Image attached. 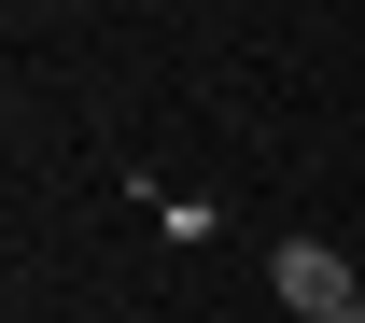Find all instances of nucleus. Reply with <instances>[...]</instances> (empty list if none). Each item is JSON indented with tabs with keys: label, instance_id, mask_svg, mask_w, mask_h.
<instances>
[{
	"label": "nucleus",
	"instance_id": "nucleus-1",
	"mask_svg": "<svg viewBox=\"0 0 365 323\" xmlns=\"http://www.w3.org/2000/svg\"><path fill=\"white\" fill-rule=\"evenodd\" d=\"M267 295L295 323H365V281H351V253H323V239H281L267 253Z\"/></svg>",
	"mask_w": 365,
	"mask_h": 323
},
{
	"label": "nucleus",
	"instance_id": "nucleus-2",
	"mask_svg": "<svg viewBox=\"0 0 365 323\" xmlns=\"http://www.w3.org/2000/svg\"><path fill=\"white\" fill-rule=\"evenodd\" d=\"M281 323H295V309H281Z\"/></svg>",
	"mask_w": 365,
	"mask_h": 323
}]
</instances>
